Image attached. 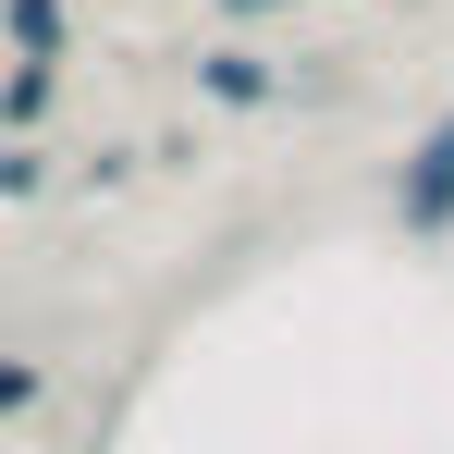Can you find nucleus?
<instances>
[{"label": "nucleus", "mask_w": 454, "mask_h": 454, "mask_svg": "<svg viewBox=\"0 0 454 454\" xmlns=\"http://www.w3.org/2000/svg\"><path fill=\"white\" fill-rule=\"evenodd\" d=\"M393 222H405V233H454V111L405 148V172H393Z\"/></svg>", "instance_id": "nucleus-1"}, {"label": "nucleus", "mask_w": 454, "mask_h": 454, "mask_svg": "<svg viewBox=\"0 0 454 454\" xmlns=\"http://www.w3.org/2000/svg\"><path fill=\"white\" fill-rule=\"evenodd\" d=\"M197 86H209L222 111H270V98H283V62H270V50H209Z\"/></svg>", "instance_id": "nucleus-2"}, {"label": "nucleus", "mask_w": 454, "mask_h": 454, "mask_svg": "<svg viewBox=\"0 0 454 454\" xmlns=\"http://www.w3.org/2000/svg\"><path fill=\"white\" fill-rule=\"evenodd\" d=\"M50 111H62V62H12V74H0V136H25V148H37V136H50Z\"/></svg>", "instance_id": "nucleus-3"}, {"label": "nucleus", "mask_w": 454, "mask_h": 454, "mask_svg": "<svg viewBox=\"0 0 454 454\" xmlns=\"http://www.w3.org/2000/svg\"><path fill=\"white\" fill-rule=\"evenodd\" d=\"M0 37H12V62H62L74 50V0H0Z\"/></svg>", "instance_id": "nucleus-4"}, {"label": "nucleus", "mask_w": 454, "mask_h": 454, "mask_svg": "<svg viewBox=\"0 0 454 454\" xmlns=\"http://www.w3.org/2000/svg\"><path fill=\"white\" fill-rule=\"evenodd\" d=\"M37 405H50V356L0 344V430H12V418H37Z\"/></svg>", "instance_id": "nucleus-5"}, {"label": "nucleus", "mask_w": 454, "mask_h": 454, "mask_svg": "<svg viewBox=\"0 0 454 454\" xmlns=\"http://www.w3.org/2000/svg\"><path fill=\"white\" fill-rule=\"evenodd\" d=\"M25 197H50V148L0 136V209H25Z\"/></svg>", "instance_id": "nucleus-6"}, {"label": "nucleus", "mask_w": 454, "mask_h": 454, "mask_svg": "<svg viewBox=\"0 0 454 454\" xmlns=\"http://www.w3.org/2000/svg\"><path fill=\"white\" fill-rule=\"evenodd\" d=\"M222 12H233V25H258V12H283V0H222Z\"/></svg>", "instance_id": "nucleus-7"}]
</instances>
